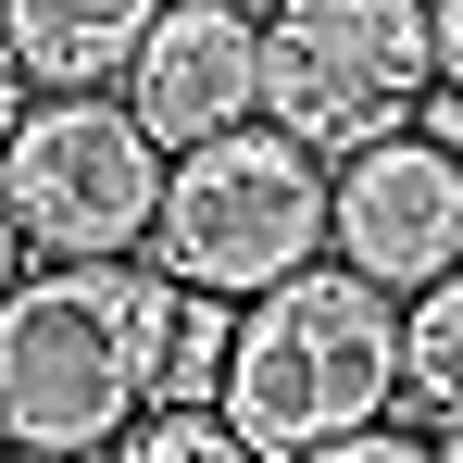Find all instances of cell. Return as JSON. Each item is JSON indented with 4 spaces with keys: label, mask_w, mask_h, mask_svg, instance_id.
<instances>
[{
    "label": "cell",
    "mask_w": 463,
    "mask_h": 463,
    "mask_svg": "<svg viewBox=\"0 0 463 463\" xmlns=\"http://www.w3.org/2000/svg\"><path fill=\"white\" fill-rule=\"evenodd\" d=\"M326 250L351 276H376L388 301L463 276V151L401 126V138H364V151L326 163Z\"/></svg>",
    "instance_id": "8992f818"
},
{
    "label": "cell",
    "mask_w": 463,
    "mask_h": 463,
    "mask_svg": "<svg viewBox=\"0 0 463 463\" xmlns=\"http://www.w3.org/2000/svg\"><path fill=\"white\" fill-rule=\"evenodd\" d=\"M126 100L163 151H201V138H238L263 126V13L238 0H175L151 25V51L126 63Z\"/></svg>",
    "instance_id": "52a82bcc"
},
{
    "label": "cell",
    "mask_w": 463,
    "mask_h": 463,
    "mask_svg": "<svg viewBox=\"0 0 463 463\" xmlns=\"http://www.w3.org/2000/svg\"><path fill=\"white\" fill-rule=\"evenodd\" d=\"M401 401V301L351 263H313L288 288L226 313V376H213V413L263 463H301L351 426H388Z\"/></svg>",
    "instance_id": "7a4b0ae2"
},
{
    "label": "cell",
    "mask_w": 463,
    "mask_h": 463,
    "mask_svg": "<svg viewBox=\"0 0 463 463\" xmlns=\"http://www.w3.org/2000/svg\"><path fill=\"white\" fill-rule=\"evenodd\" d=\"M439 100V25L426 0H276L263 13V126L301 151H364L426 126Z\"/></svg>",
    "instance_id": "5b68a950"
},
{
    "label": "cell",
    "mask_w": 463,
    "mask_h": 463,
    "mask_svg": "<svg viewBox=\"0 0 463 463\" xmlns=\"http://www.w3.org/2000/svg\"><path fill=\"white\" fill-rule=\"evenodd\" d=\"M301 463H451V451H439V426H351V439H326Z\"/></svg>",
    "instance_id": "8fae6325"
},
{
    "label": "cell",
    "mask_w": 463,
    "mask_h": 463,
    "mask_svg": "<svg viewBox=\"0 0 463 463\" xmlns=\"http://www.w3.org/2000/svg\"><path fill=\"white\" fill-rule=\"evenodd\" d=\"M175 338H188V288L151 250L38 263L0 313V426H13V451L100 463L138 413L175 401Z\"/></svg>",
    "instance_id": "6da1fadb"
},
{
    "label": "cell",
    "mask_w": 463,
    "mask_h": 463,
    "mask_svg": "<svg viewBox=\"0 0 463 463\" xmlns=\"http://www.w3.org/2000/svg\"><path fill=\"white\" fill-rule=\"evenodd\" d=\"M38 276V250H25V226H13V201H0V313H13V288Z\"/></svg>",
    "instance_id": "5bb4252c"
},
{
    "label": "cell",
    "mask_w": 463,
    "mask_h": 463,
    "mask_svg": "<svg viewBox=\"0 0 463 463\" xmlns=\"http://www.w3.org/2000/svg\"><path fill=\"white\" fill-rule=\"evenodd\" d=\"M175 0H0L13 51L38 88H126V63L151 51V25Z\"/></svg>",
    "instance_id": "ba28073f"
},
{
    "label": "cell",
    "mask_w": 463,
    "mask_h": 463,
    "mask_svg": "<svg viewBox=\"0 0 463 463\" xmlns=\"http://www.w3.org/2000/svg\"><path fill=\"white\" fill-rule=\"evenodd\" d=\"M25 100H38V76H25V51H13V25H0V151H13V126H25Z\"/></svg>",
    "instance_id": "7c38bea8"
},
{
    "label": "cell",
    "mask_w": 463,
    "mask_h": 463,
    "mask_svg": "<svg viewBox=\"0 0 463 463\" xmlns=\"http://www.w3.org/2000/svg\"><path fill=\"white\" fill-rule=\"evenodd\" d=\"M163 175L175 151L138 126L126 88H38L0 151V201L38 263H126L163 226Z\"/></svg>",
    "instance_id": "277c9868"
},
{
    "label": "cell",
    "mask_w": 463,
    "mask_h": 463,
    "mask_svg": "<svg viewBox=\"0 0 463 463\" xmlns=\"http://www.w3.org/2000/svg\"><path fill=\"white\" fill-rule=\"evenodd\" d=\"M0 463H63V451H0Z\"/></svg>",
    "instance_id": "9a60e30c"
},
{
    "label": "cell",
    "mask_w": 463,
    "mask_h": 463,
    "mask_svg": "<svg viewBox=\"0 0 463 463\" xmlns=\"http://www.w3.org/2000/svg\"><path fill=\"white\" fill-rule=\"evenodd\" d=\"M0 451H13V426H0Z\"/></svg>",
    "instance_id": "e0dca14e"
},
{
    "label": "cell",
    "mask_w": 463,
    "mask_h": 463,
    "mask_svg": "<svg viewBox=\"0 0 463 463\" xmlns=\"http://www.w3.org/2000/svg\"><path fill=\"white\" fill-rule=\"evenodd\" d=\"M151 263L201 313H238L263 288H288V276H313L326 263V151H301L288 126H238V138L175 151Z\"/></svg>",
    "instance_id": "3957f363"
},
{
    "label": "cell",
    "mask_w": 463,
    "mask_h": 463,
    "mask_svg": "<svg viewBox=\"0 0 463 463\" xmlns=\"http://www.w3.org/2000/svg\"><path fill=\"white\" fill-rule=\"evenodd\" d=\"M426 25H439V100H463V0H426Z\"/></svg>",
    "instance_id": "4fadbf2b"
},
{
    "label": "cell",
    "mask_w": 463,
    "mask_h": 463,
    "mask_svg": "<svg viewBox=\"0 0 463 463\" xmlns=\"http://www.w3.org/2000/svg\"><path fill=\"white\" fill-rule=\"evenodd\" d=\"M100 463H263V451L238 439L213 401H163V413H138V426H126Z\"/></svg>",
    "instance_id": "30bf717a"
},
{
    "label": "cell",
    "mask_w": 463,
    "mask_h": 463,
    "mask_svg": "<svg viewBox=\"0 0 463 463\" xmlns=\"http://www.w3.org/2000/svg\"><path fill=\"white\" fill-rule=\"evenodd\" d=\"M238 13H276V0H238Z\"/></svg>",
    "instance_id": "2e32d148"
},
{
    "label": "cell",
    "mask_w": 463,
    "mask_h": 463,
    "mask_svg": "<svg viewBox=\"0 0 463 463\" xmlns=\"http://www.w3.org/2000/svg\"><path fill=\"white\" fill-rule=\"evenodd\" d=\"M401 401H413V426L463 439V276L401 301Z\"/></svg>",
    "instance_id": "9c48e42d"
}]
</instances>
